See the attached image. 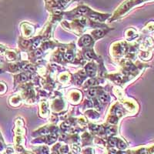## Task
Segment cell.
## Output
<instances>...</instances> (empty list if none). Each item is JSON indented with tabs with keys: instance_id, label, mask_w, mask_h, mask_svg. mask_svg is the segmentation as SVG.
I'll return each instance as SVG.
<instances>
[{
	"instance_id": "obj_14",
	"label": "cell",
	"mask_w": 154,
	"mask_h": 154,
	"mask_svg": "<svg viewBox=\"0 0 154 154\" xmlns=\"http://www.w3.org/2000/svg\"><path fill=\"white\" fill-rule=\"evenodd\" d=\"M36 55L37 56H39V55H41V52H40V50H38L36 52Z\"/></svg>"
},
{
	"instance_id": "obj_12",
	"label": "cell",
	"mask_w": 154,
	"mask_h": 154,
	"mask_svg": "<svg viewBox=\"0 0 154 154\" xmlns=\"http://www.w3.org/2000/svg\"><path fill=\"white\" fill-rule=\"evenodd\" d=\"M109 122L112 123H116V122H117V120H116V119L115 117H112V118H111V120L109 121Z\"/></svg>"
},
{
	"instance_id": "obj_10",
	"label": "cell",
	"mask_w": 154,
	"mask_h": 154,
	"mask_svg": "<svg viewBox=\"0 0 154 154\" xmlns=\"http://www.w3.org/2000/svg\"><path fill=\"white\" fill-rule=\"evenodd\" d=\"M21 80L23 81V82H24V81H26L27 80L26 75H24V74H22V75H21Z\"/></svg>"
},
{
	"instance_id": "obj_11",
	"label": "cell",
	"mask_w": 154,
	"mask_h": 154,
	"mask_svg": "<svg viewBox=\"0 0 154 154\" xmlns=\"http://www.w3.org/2000/svg\"><path fill=\"white\" fill-rule=\"evenodd\" d=\"M95 106H96V108H97V109L98 110H100V104H99V103L97 101H95Z\"/></svg>"
},
{
	"instance_id": "obj_4",
	"label": "cell",
	"mask_w": 154,
	"mask_h": 154,
	"mask_svg": "<svg viewBox=\"0 0 154 154\" xmlns=\"http://www.w3.org/2000/svg\"><path fill=\"white\" fill-rule=\"evenodd\" d=\"M93 34L95 35V37H96V38H100V37H102L103 35V31L101 29H96L93 32Z\"/></svg>"
},
{
	"instance_id": "obj_2",
	"label": "cell",
	"mask_w": 154,
	"mask_h": 154,
	"mask_svg": "<svg viewBox=\"0 0 154 154\" xmlns=\"http://www.w3.org/2000/svg\"><path fill=\"white\" fill-rule=\"evenodd\" d=\"M86 71H87L88 74L90 76H93L95 75V73H96V68L93 66V64H89L86 66Z\"/></svg>"
},
{
	"instance_id": "obj_8",
	"label": "cell",
	"mask_w": 154,
	"mask_h": 154,
	"mask_svg": "<svg viewBox=\"0 0 154 154\" xmlns=\"http://www.w3.org/2000/svg\"><path fill=\"white\" fill-rule=\"evenodd\" d=\"M89 94L91 96H95L96 94V90L95 89H91L90 90H89Z\"/></svg>"
},
{
	"instance_id": "obj_3",
	"label": "cell",
	"mask_w": 154,
	"mask_h": 154,
	"mask_svg": "<svg viewBox=\"0 0 154 154\" xmlns=\"http://www.w3.org/2000/svg\"><path fill=\"white\" fill-rule=\"evenodd\" d=\"M81 42L84 46H88V45H89L92 42L91 37L89 36V35H84L82 38V39H81Z\"/></svg>"
},
{
	"instance_id": "obj_1",
	"label": "cell",
	"mask_w": 154,
	"mask_h": 154,
	"mask_svg": "<svg viewBox=\"0 0 154 154\" xmlns=\"http://www.w3.org/2000/svg\"><path fill=\"white\" fill-rule=\"evenodd\" d=\"M69 1L70 0H53L54 3H56V5H57L58 9H61L65 7L67 2H69Z\"/></svg>"
},
{
	"instance_id": "obj_5",
	"label": "cell",
	"mask_w": 154,
	"mask_h": 154,
	"mask_svg": "<svg viewBox=\"0 0 154 154\" xmlns=\"http://www.w3.org/2000/svg\"><path fill=\"white\" fill-rule=\"evenodd\" d=\"M108 96L106 94H102L101 96H100V100L102 103H106L108 101Z\"/></svg>"
},
{
	"instance_id": "obj_9",
	"label": "cell",
	"mask_w": 154,
	"mask_h": 154,
	"mask_svg": "<svg viewBox=\"0 0 154 154\" xmlns=\"http://www.w3.org/2000/svg\"><path fill=\"white\" fill-rule=\"evenodd\" d=\"M38 44H39V40H38V39H36V40H35V42H33V45H32V48H33V49L36 48L37 46H38Z\"/></svg>"
},
{
	"instance_id": "obj_6",
	"label": "cell",
	"mask_w": 154,
	"mask_h": 154,
	"mask_svg": "<svg viewBox=\"0 0 154 154\" xmlns=\"http://www.w3.org/2000/svg\"><path fill=\"white\" fill-rule=\"evenodd\" d=\"M65 58L66 60H67L68 61H72L73 60V55L72 53H66Z\"/></svg>"
},
{
	"instance_id": "obj_13",
	"label": "cell",
	"mask_w": 154,
	"mask_h": 154,
	"mask_svg": "<svg viewBox=\"0 0 154 154\" xmlns=\"http://www.w3.org/2000/svg\"><path fill=\"white\" fill-rule=\"evenodd\" d=\"M116 114H117V116H120L122 115V114H123V112H122V111H121L120 109H117V110H116Z\"/></svg>"
},
{
	"instance_id": "obj_7",
	"label": "cell",
	"mask_w": 154,
	"mask_h": 154,
	"mask_svg": "<svg viewBox=\"0 0 154 154\" xmlns=\"http://www.w3.org/2000/svg\"><path fill=\"white\" fill-rule=\"evenodd\" d=\"M85 56H86L87 59H93V57H94V54H93L92 52H86V53H85Z\"/></svg>"
}]
</instances>
